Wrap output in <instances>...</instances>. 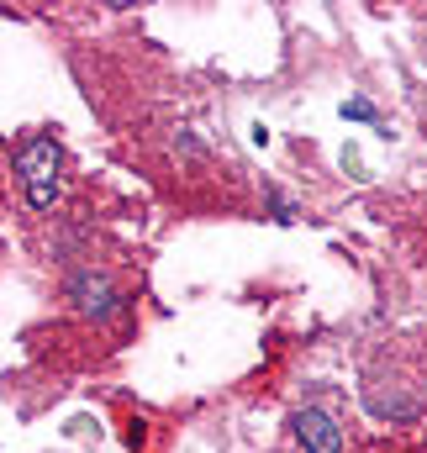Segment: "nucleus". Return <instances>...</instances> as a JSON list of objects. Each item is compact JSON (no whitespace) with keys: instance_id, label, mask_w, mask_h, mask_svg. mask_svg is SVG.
Instances as JSON below:
<instances>
[{"instance_id":"1","label":"nucleus","mask_w":427,"mask_h":453,"mask_svg":"<svg viewBox=\"0 0 427 453\" xmlns=\"http://www.w3.org/2000/svg\"><path fill=\"white\" fill-rule=\"evenodd\" d=\"M11 169H16V185H21V196H27L32 211H53L58 206V196H64V142L53 132L16 137Z\"/></svg>"},{"instance_id":"4","label":"nucleus","mask_w":427,"mask_h":453,"mask_svg":"<svg viewBox=\"0 0 427 453\" xmlns=\"http://www.w3.org/2000/svg\"><path fill=\"white\" fill-rule=\"evenodd\" d=\"M291 427H296V443H301L307 453H343V427H338L322 406L296 411V417H291Z\"/></svg>"},{"instance_id":"3","label":"nucleus","mask_w":427,"mask_h":453,"mask_svg":"<svg viewBox=\"0 0 427 453\" xmlns=\"http://www.w3.org/2000/svg\"><path fill=\"white\" fill-rule=\"evenodd\" d=\"M364 411H369L375 422L407 427V422H423L427 417V401L412 395L407 385H396V380H369V385H364Z\"/></svg>"},{"instance_id":"5","label":"nucleus","mask_w":427,"mask_h":453,"mask_svg":"<svg viewBox=\"0 0 427 453\" xmlns=\"http://www.w3.org/2000/svg\"><path fill=\"white\" fill-rule=\"evenodd\" d=\"M264 201H269V211H275V222H296V201H291L285 190H275V185H269V190H264Z\"/></svg>"},{"instance_id":"7","label":"nucleus","mask_w":427,"mask_h":453,"mask_svg":"<svg viewBox=\"0 0 427 453\" xmlns=\"http://www.w3.org/2000/svg\"><path fill=\"white\" fill-rule=\"evenodd\" d=\"M175 148H180V153H190V158H201V153H206V142H201L190 127H180V132H175Z\"/></svg>"},{"instance_id":"2","label":"nucleus","mask_w":427,"mask_h":453,"mask_svg":"<svg viewBox=\"0 0 427 453\" xmlns=\"http://www.w3.org/2000/svg\"><path fill=\"white\" fill-rule=\"evenodd\" d=\"M64 296H69L74 311L90 317V322H116V317H127V296L111 285V274L96 269V264L69 269V274H64Z\"/></svg>"},{"instance_id":"6","label":"nucleus","mask_w":427,"mask_h":453,"mask_svg":"<svg viewBox=\"0 0 427 453\" xmlns=\"http://www.w3.org/2000/svg\"><path fill=\"white\" fill-rule=\"evenodd\" d=\"M343 121H380V111H375V101L353 96V101H343Z\"/></svg>"}]
</instances>
